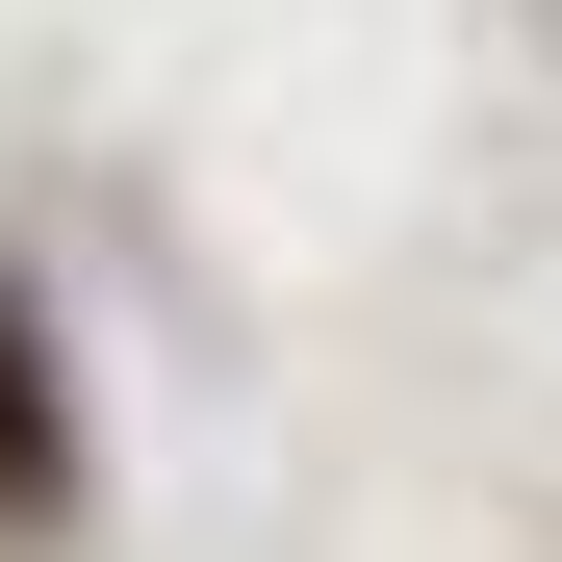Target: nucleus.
<instances>
[{
    "label": "nucleus",
    "instance_id": "nucleus-1",
    "mask_svg": "<svg viewBox=\"0 0 562 562\" xmlns=\"http://www.w3.org/2000/svg\"><path fill=\"white\" fill-rule=\"evenodd\" d=\"M77 512V409H52V333L0 307V537H52Z\"/></svg>",
    "mask_w": 562,
    "mask_h": 562
}]
</instances>
